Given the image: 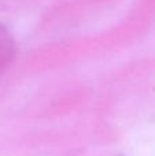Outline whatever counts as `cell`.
<instances>
[{
	"instance_id": "cell-1",
	"label": "cell",
	"mask_w": 155,
	"mask_h": 156,
	"mask_svg": "<svg viewBox=\"0 0 155 156\" xmlns=\"http://www.w3.org/2000/svg\"><path fill=\"white\" fill-rule=\"evenodd\" d=\"M15 41L10 30L0 23V73L8 67L15 56Z\"/></svg>"
}]
</instances>
